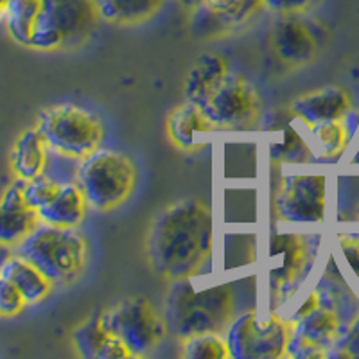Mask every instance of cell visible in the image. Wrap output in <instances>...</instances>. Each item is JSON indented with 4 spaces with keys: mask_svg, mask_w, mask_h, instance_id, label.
<instances>
[{
    "mask_svg": "<svg viewBox=\"0 0 359 359\" xmlns=\"http://www.w3.org/2000/svg\"><path fill=\"white\" fill-rule=\"evenodd\" d=\"M269 262H271V284L278 297H286L306 275L311 262L309 243L298 233L275 236L269 243Z\"/></svg>",
    "mask_w": 359,
    "mask_h": 359,
    "instance_id": "obj_13",
    "label": "cell"
},
{
    "mask_svg": "<svg viewBox=\"0 0 359 359\" xmlns=\"http://www.w3.org/2000/svg\"><path fill=\"white\" fill-rule=\"evenodd\" d=\"M271 156L284 162L304 163L311 158V151L307 144L300 139V135L286 126L282 131V142H275L271 146Z\"/></svg>",
    "mask_w": 359,
    "mask_h": 359,
    "instance_id": "obj_28",
    "label": "cell"
},
{
    "mask_svg": "<svg viewBox=\"0 0 359 359\" xmlns=\"http://www.w3.org/2000/svg\"><path fill=\"white\" fill-rule=\"evenodd\" d=\"M165 131L175 147L182 151H196L207 144V137L216 131V128L201 107L185 101L168 115Z\"/></svg>",
    "mask_w": 359,
    "mask_h": 359,
    "instance_id": "obj_15",
    "label": "cell"
},
{
    "mask_svg": "<svg viewBox=\"0 0 359 359\" xmlns=\"http://www.w3.org/2000/svg\"><path fill=\"white\" fill-rule=\"evenodd\" d=\"M212 253V214L200 200H182L162 208L146 237L149 268L165 280L198 275Z\"/></svg>",
    "mask_w": 359,
    "mask_h": 359,
    "instance_id": "obj_1",
    "label": "cell"
},
{
    "mask_svg": "<svg viewBox=\"0 0 359 359\" xmlns=\"http://www.w3.org/2000/svg\"><path fill=\"white\" fill-rule=\"evenodd\" d=\"M0 277L11 282L13 286L20 291L27 306L43 302L54 287L53 282L45 277L33 262L18 253H13L11 257H8V261L0 266Z\"/></svg>",
    "mask_w": 359,
    "mask_h": 359,
    "instance_id": "obj_17",
    "label": "cell"
},
{
    "mask_svg": "<svg viewBox=\"0 0 359 359\" xmlns=\"http://www.w3.org/2000/svg\"><path fill=\"white\" fill-rule=\"evenodd\" d=\"M351 110L352 97L347 90L339 88V86H327V88L314 90L309 94L300 95L291 102L290 107L291 115L300 118L307 128L345 118L351 114Z\"/></svg>",
    "mask_w": 359,
    "mask_h": 359,
    "instance_id": "obj_14",
    "label": "cell"
},
{
    "mask_svg": "<svg viewBox=\"0 0 359 359\" xmlns=\"http://www.w3.org/2000/svg\"><path fill=\"white\" fill-rule=\"evenodd\" d=\"M257 8H262L259 0H203V9L217 24L236 25L246 20Z\"/></svg>",
    "mask_w": 359,
    "mask_h": 359,
    "instance_id": "obj_24",
    "label": "cell"
},
{
    "mask_svg": "<svg viewBox=\"0 0 359 359\" xmlns=\"http://www.w3.org/2000/svg\"><path fill=\"white\" fill-rule=\"evenodd\" d=\"M347 117L316 124V126L311 128L314 142L320 149V155L332 158V156L341 155L343 149L347 147L348 140H351V126L347 124Z\"/></svg>",
    "mask_w": 359,
    "mask_h": 359,
    "instance_id": "obj_23",
    "label": "cell"
},
{
    "mask_svg": "<svg viewBox=\"0 0 359 359\" xmlns=\"http://www.w3.org/2000/svg\"><path fill=\"white\" fill-rule=\"evenodd\" d=\"M277 217L287 223H320L325 217V178L293 175L282 180L275 200Z\"/></svg>",
    "mask_w": 359,
    "mask_h": 359,
    "instance_id": "obj_12",
    "label": "cell"
},
{
    "mask_svg": "<svg viewBox=\"0 0 359 359\" xmlns=\"http://www.w3.org/2000/svg\"><path fill=\"white\" fill-rule=\"evenodd\" d=\"M86 207H88V201L81 187L78 184H67L60 187L56 196L49 203L38 210V216L41 223L74 229L85 219Z\"/></svg>",
    "mask_w": 359,
    "mask_h": 359,
    "instance_id": "obj_19",
    "label": "cell"
},
{
    "mask_svg": "<svg viewBox=\"0 0 359 359\" xmlns=\"http://www.w3.org/2000/svg\"><path fill=\"white\" fill-rule=\"evenodd\" d=\"M94 0H41V11L29 47L36 50L76 49L90 40L97 27Z\"/></svg>",
    "mask_w": 359,
    "mask_h": 359,
    "instance_id": "obj_4",
    "label": "cell"
},
{
    "mask_svg": "<svg viewBox=\"0 0 359 359\" xmlns=\"http://www.w3.org/2000/svg\"><path fill=\"white\" fill-rule=\"evenodd\" d=\"M41 11V0H11L4 17V25L11 40L29 47Z\"/></svg>",
    "mask_w": 359,
    "mask_h": 359,
    "instance_id": "obj_22",
    "label": "cell"
},
{
    "mask_svg": "<svg viewBox=\"0 0 359 359\" xmlns=\"http://www.w3.org/2000/svg\"><path fill=\"white\" fill-rule=\"evenodd\" d=\"M38 210L31 207H9L0 201V245L17 248L40 224Z\"/></svg>",
    "mask_w": 359,
    "mask_h": 359,
    "instance_id": "obj_21",
    "label": "cell"
},
{
    "mask_svg": "<svg viewBox=\"0 0 359 359\" xmlns=\"http://www.w3.org/2000/svg\"><path fill=\"white\" fill-rule=\"evenodd\" d=\"M62 185L53 182L49 176L45 175H38L31 180H24V196L25 201L31 208L34 210H40L41 207L49 203L54 196H56V192L60 191Z\"/></svg>",
    "mask_w": 359,
    "mask_h": 359,
    "instance_id": "obj_29",
    "label": "cell"
},
{
    "mask_svg": "<svg viewBox=\"0 0 359 359\" xmlns=\"http://www.w3.org/2000/svg\"><path fill=\"white\" fill-rule=\"evenodd\" d=\"M102 327L123 339L133 355H147L155 351L168 334L165 316L149 298H124L101 313Z\"/></svg>",
    "mask_w": 359,
    "mask_h": 359,
    "instance_id": "obj_7",
    "label": "cell"
},
{
    "mask_svg": "<svg viewBox=\"0 0 359 359\" xmlns=\"http://www.w3.org/2000/svg\"><path fill=\"white\" fill-rule=\"evenodd\" d=\"M36 126L50 149L79 160L97 151L104 137L101 121L74 104L47 108L38 117Z\"/></svg>",
    "mask_w": 359,
    "mask_h": 359,
    "instance_id": "obj_6",
    "label": "cell"
},
{
    "mask_svg": "<svg viewBox=\"0 0 359 359\" xmlns=\"http://www.w3.org/2000/svg\"><path fill=\"white\" fill-rule=\"evenodd\" d=\"M79 168H81V160L63 155L60 151H54V149L49 147V155H47V162H45L43 175L49 176L53 182H56L60 185L78 184Z\"/></svg>",
    "mask_w": 359,
    "mask_h": 359,
    "instance_id": "obj_27",
    "label": "cell"
},
{
    "mask_svg": "<svg viewBox=\"0 0 359 359\" xmlns=\"http://www.w3.org/2000/svg\"><path fill=\"white\" fill-rule=\"evenodd\" d=\"M336 345L343 348V351L339 352V355L359 358V316H355V320L352 322L351 329H348V334L345 336L341 341L336 343Z\"/></svg>",
    "mask_w": 359,
    "mask_h": 359,
    "instance_id": "obj_33",
    "label": "cell"
},
{
    "mask_svg": "<svg viewBox=\"0 0 359 359\" xmlns=\"http://www.w3.org/2000/svg\"><path fill=\"white\" fill-rule=\"evenodd\" d=\"M184 343V358L187 359H229L230 351L226 338L217 332L196 334L182 339Z\"/></svg>",
    "mask_w": 359,
    "mask_h": 359,
    "instance_id": "obj_26",
    "label": "cell"
},
{
    "mask_svg": "<svg viewBox=\"0 0 359 359\" xmlns=\"http://www.w3.org/2000/svg\"><path fill=\"white\" fill-rule=\"evenodd\" d=\"M15 253L33 262L54 286H69L78 280L88 261V243L78 230L40 223Z\"/></svg>",
    "mask_w": 359,
    "mask_h": 359,
    "instance_id": "obj_3",
    "label": "cell"
},
{
    "mask_svg": "<svg viewBox=\"0 0 359 359\" xmlns=\"http://www.w3.org/2000/svg\"><path fill=\"white\" fill-rule=\"evenodd\" d=\"M259 2L262 8L277 15H304L322 4L323 0H259Z\"/></svg>",
    "mask_w": 359,
    "mask_h": 359,
    "instance_id": "obj_31",
    "label": "cell"
},
{
    "mask_svg": "<svg viewBox=\"0 0 359 359\" xmlns=\"http://www.w3.org/2000/svg\"><path fill=\"white\" fill-rule=\"evenodd\" d=\"M355 102L359 104V79H358V83H355Z\"/></svg>",
    "mask_w": 359,
    "mask_h": 359,
    "instance_id": "obj_36",
    "label": "cell"
},
{
    "mask_svg": "<svg viewBox=\"0 0 359 359\" xmlns=\"http://www.w3.org/2000/svg\"><path fill=\"white\" fill-rule=\"evenodd\" d=\"M11 0H0V24L4 22V17H6V11H8V6Z\"/></svg>",
    "mask_w": 359,
    "mask_h": 359,
    "instance_id": "obj_35",
    "label": "cell"
},
{
    "mask_svg": "<svg viewBox=\"0 0 359 359\" xmlns=\"http://www.w3.org/2000/svg\"><path fill=\"white\" fill-rule=\"evenodd\" d=\"M269 45L278 62L287 67H306L313 63L325 45L323 29L302 18V15H280L269 33Z\"/></svg>",
    "mask_w": 359,
    "mask_h": 359,
    "instance_id": "obj_11",
    "label": "cell"
},
{
    "mask_svg": "<svg viewBox=\"0 0 359 359\" xmlns=\"http://www.w3.org/2000/svg\"><path fill=\"white\" fill-rule=\"evenodd\" d=\"M352 163H359V149H358V153H355V156H354V160H352Z\"/></svg>",
    "mask_w": 359,
    "mask_h": 359,
    "instance_id": "obj_37",
    "label": "cell"
},
{
    "mask_svg": "<svg viewBox=\"0 0 359 359\" xmlns=\"http://www.w3.org/2000/svg\"><path fill=\"white\" fill-rule=\"evenodd\" d=\"M339 246H341V252L347 259L348 266L359 278V237L339 236Z\"/></svg>",
    "mask_w": 359,
    "mask_h": 359,
    "instance_id": "obj_32",
    "label": "cell"
},
{
    "mask_svg": "<svg viewBox=\"0 0 359 359\" xmlns=\"http://www.w3.org/2000/svg\"><path fill=\"white\" fill-rule=\"evenodd\" d=\"M233 293L229 286H208L196 291L191 278L172 280L165 297L163 316L168 329L178 339L196 334L217 332L221 334L233 322Z\"/></svg>",
    "mask_w": 359,
    "mask_h": 359,
    "instance_id": "obj_2",
    "label": "cell"
},
{
    "mask_svg": "<svg viewBox=\"0 0 359 359\" xmlns=\"http://www.w3.org/2000/svg\"><path fill=\"white\" fill-rule=\"evenodd\" d=\"M99 17L108 24L133 27L158 15L165 0H94Z\"/></svg>",
    "mask_w": 359,
    "mask_h": 359,
    "instance_id": "obj_20",
    "label": "cell"
},
{
    "mask_svg": "<svg viewBox=\"0 0 359 359\" xmlns=\"http://www.w3.org/2000/svg\"><path fill=\"white\" fill-rule=\"evenodd\" d=\"M47 155H49V146L45 142L41 131L38 130V126L29 128L22 131L20 137L15 140L9 155L11 171L18 180H31L38 175H43Z\"/></svg>",
    "mask_w": 359,
    "mask_h": 359,
    "instance_id": "obj_18",
    "label": "cell"
},
{
    "mask_svg": "<svg viewBox=\"0 0 359 359\" xmlns=\"http://www.w3.org/2000/svg\"><path fill=\"white\" fill-rule=\"evenodd\" d=\"M229 65L219 54L207 53L189 70L184 83L185 99L201 107L210 95L229 78Z\"/></svg>",
    "mask_w": 359,
    "mask_h": 359,
    "instance_id": "obj_16",
    "label": "cell"
},
{
    "mask_svg": "<svg viewBox=\"0 0 359 359\" xmlns=\"http://www.w3.org/2000/svg\"><path fill=\"white\" fill-rule=\"evenodd\" d=\"M27 302L11 282L0 277V318H13L25 309Z\"/></svg>",
    "mask_w": 359,
    "mask_h": 359,
    "instance_id": "obj_30",
    "label": "cell"
},
{
    "mask_svg": "<svg viewBox=\"0 0 359 359\" xmlns=\"http://www.w3.org/2000/svg\"><path fill=\"white\" fill-rule=\"evenodd\" d=\"M216 130L248 131L257 126L262 115L261 95L246 79L230 76L201 104Z\"/></svg>",
    "mask_w": 359,
    "mask_h": 359,
    "instance_id": "obj_9",
    "label": "cell"
},
{
    "mask_svg": "<svg viewBox=\"0 0 359 359\" xmlns=\"http://www.w3.org/2000/svg\"><path fill=\"white\" fill-rule=\"evenodd\" d=\"M291 334V322L271 314L261 322L257 311L241 314L226 329L230 358L277 359L286 355Z\"/></svg>",
    "mask_w": 359,
    "mask_h": 359,
    "instance_id": "obj_8",
    "label": "cell"
},
{
    "mask_svg": "<svg viewBox=\"0 0 359 359\" xmlns=\"http://www.w3.org/2000/svg\"><path fill=\"white\" fill-rule=\"evenodd\" d=\"M339 327L341 320L338 314L329 307L320 306L318 293L314 291L291 323L286 355L298 359L327 355L325 348L338 343Z\"/></svg>",
    "mask_w": 359,
    "mask_h": 359,
    "instance_id": "obj_10",
    "label": "cell"
},
{
    "mask_svg": "<svg viewBox=\"0 0 359 359\" xmlns=\"http://www.w3.org/2000/svg\"><path fill=\"white\" fill-rule=\"evenodd\" d=\"M178 2L191 11H198L203 6V0H178Z\"/></svg>",
    "mask_w": 359,
    "mask_h": 359,
    "instance_id": "obj_34",
    "label": "cell"
},
{
    "mask_svg": "<svg viewBox=\"0 0 359 359\" xmlns=\"http://www.w3.org/2000/svg\"><path fill=\"white\" fill-rule=\"evenodd\" d=\"M137 184V168L130 156L101 149L81 160L78 185L90 207L108 212L121 207Z\"/></svg>",
    "mask_w": 359,
    "mask_h": 359,
    "instance_id": "obj_5",
    "label": "cell"
},
{
    "mask_svg": "<svg viewBox=\"0 0 359 359\" xmlns=\"http://www.w3.org/2000/svg\"><path fill=\"white\" fill-rule=\"evenodd\" d=\"M107 336L108 331L102 327L101 314H94L74 329L72 343L81 358L97 359L102 343L107 341Z\"/></svg>",
    "mask_w": 359,
    "mask_h": 359,
    "instance_id": "obj_25",
    "label": "cell"
}]
</instances>
